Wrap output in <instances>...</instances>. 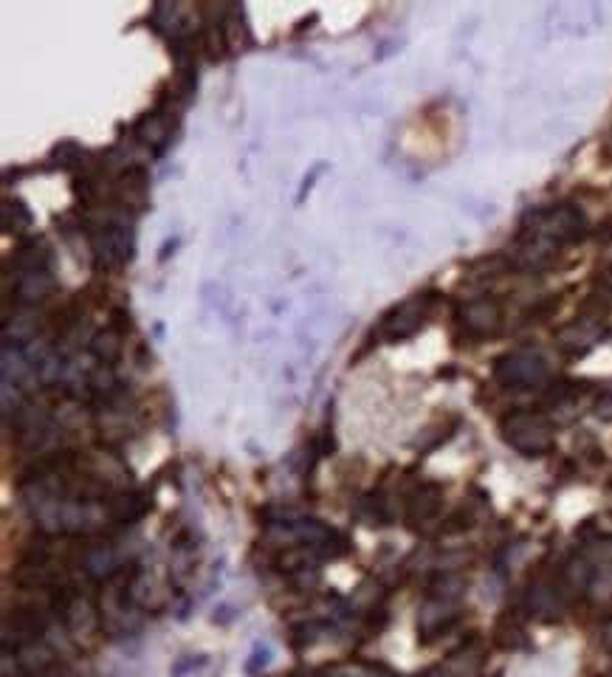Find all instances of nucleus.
<instances>
[{
	"mask_svg": "<svg viewBox=\"0 0 612 677\" xmlns=\"http://www.w3.org/2000/svg\"><path fill=\"white\" fill-rule=\"evenodd\" d=\"M587 232V218L585 212L578 206H553V209H539L531 212L528 220L522 223L520 238L528 240H543L548 246L559 248L568 246V243H576V240L585 238Z\"/></svg>",
	"mask_w": 612,
	"mask_h": 677,
	"instance_id": "obj_1",
	"label": "nucleus"
},
{
	"mask_svg": "<svg viewBox=\"0 0 612 677\" xmlns=\"http://www.w3.org/2000/svg\"><path fill=\"white\" fill-rule=\"evenodd\" d=\"M502 440L511 449H517L525 458H543L553 449V423L543 412H531V409H514L500 421Z\"/></svg>",
	"mask_w": 612,
	"mask_h": 677,
	"instance_id": "obj_2",
	"label": "nucleus"
},
{
	"mask_svg": "<svg viewBox=\"0 0 612 677\" xmlns=\"http://www.w3.org/2000/svg\"><path fill=\"white\" fill-rule=\"evenodd\" d=\"M494 379L508 389L545 387L550 379V367L545 361V356H539V353L514 350L494 361Z\"/></svg>",
	"mask_w": 612,
	"mask_h": 677,
	"instance_id": "obj_3",
	"label": "nucleus"
},
{
	"mask_svg": "<svg viewBox=\"0 0 612 677\" xmlns=\"http://www.w3.org/2000/svg\"><path fill=\"white\" fill-rule=\"evenodd\" d=\"M97 271H119L133 257V232L122 220H107L91 238Z\"/></svg>",
	"mask_w": 612,
	"mask_h": 677,
	"instance_id": "obj_4",
	"label": "nucleus"
},
{
	"mask_svg": "<svg viewBox=\"0 0 612 677\" xmlns=\"http://www.w3.org/2000/svg\"><path fill=\"white\" fill-rule=\"evenodd\" d=\"M432 305H435V294L409 296L407 303L395 305L387 317H384V322L379 324V336L384 342H404V338L416 336L423 324H426Z\"/></svg>",
	"mask_w": 612,
	"mask_h": 677,
	"instance_id": "obj_5",
	"label": "nucleus"
},
{
	"mask_svg": "<svg viewBox=\"0 0 612 677\" xmlns=\"http://www.w3.org/2000/svg\"><path fill=\"white\" fill-rule=\"evenodd\" d=\"M49 621L35 606H14L3 618V652H23L42 641Z\"/></svg>",
	"mask_w": 612,
	"mask_h": 677,
	"instance_id": "obj_6",
	"label": "nucleus"
},
{
	"mask_svg": "<svg viewBox=\"0 0 612 677\" xmlns=\"http://www.w3.org/2000/svg\"><path fill=\"white\" fill-rule=\"evenodd\" d=\"M607 336V324L599 322L592 317H582L573 319L571 324H564L562 331L557 333V345L559 350L568 353V356H585L587 350L604 342Z\"/></svg>",
	"mask_w": 612,
	"mask_h": 677,
	"instance_id": "obj_7",
	"label": "nucleus"
},
{
	"mask_svg": "<svg viewBox=\"0 0 612 677\" xmlns=\"http://www.w3.org/2000/svg\"><path fill=\"white\" fill-rule=\"evenodd\" d=\"M458 324L463 328L466 336L486 338L500 331L502 310L494 299H472L458 310Z\"/></svg>",
	"mask_w": 612,
	"mask_h": 677,
	"instance_id": "obj_8",
	"label": "nucleus"
},
{
	"mask_svg": "<svg viewBox=\"0 0 612 677\" xmlns=\"http://www.w3.org/2000/svg\"><path fill=\"white\" fill-rule=\"evenodd\" d=\"M458 592H432L426 604L421 606V618H418V629H421L423 641H432L437 635L449 629L458 618Z\"/></svg>",
	"mask_w": 612,
	"mask_h": 677,
	"instance_id": "obj_9",
	"label": "nucleus"
},
{
	"mask_svg": "<svg viewBox=\"0 0 612 677\" xmlns=\"http://www.w3.org/2000/svg\"><path fill=\"white\" fill-rule=\"evenodd\" d=\"M116 204L127 212H144L150 206V176L144 167H127L113 183Z\"/></svg>",
	"mask_w": 612,
	"mask_h": 677,
	"instance_id": "obj_10",
	"label": "nucleus"
},
{
	"mask_svg": "<svg viewBox=\"0 0 612 677\" xmlns=\"http://www.w3.org/2000/svg\"><path fill=\"white\" fill-rule=\"evenodd\" d=\"M441 506H444V488L437 483H421L407 497V522L416 528L426 525L441 514Z\"/></svg>",
	"mask_w": 612,
	"mask_h": 677,
	"instance_id": "obj_11",
	"label": "nucleus"
},
{
	"mask_svg": "<svg viewBox=\"0 0 612 677\" xmlns=\"http://www.w3.org/2000/svg\"><path fill=\"white\" fill-rule=\"evenodd\" d=\"M56 289V280L51 271H17L14 274V285H12V296L14 303L21 305H37L42 299H49Z\"/></svg>",
	"mask_w": 612,
	"mask_h": 677,
	"instance_id": "obj_12",
	"label": "nucleus"
},
{
	"mask_svg": "<svg viewBox=\"0 0 612 677\" xmlns=\"http://www.w3.org/2000/svg\"><path fill=\"white\" fill-rule=\"evenodd\" d=\"M150 508H153V497H150V494L122 491L107 502V516H111V522L127 528V525H136L141 516H148Z\"/></svg>",
	"mask_w": 612,
	"mask_h": 677,
	"instance_id": "obj_13",
	"label": "nucleus"
},
{
	"mask_svg": "<svg viewBox=\"0 0 612 677\" xmlns=\"http://www.w3.org/2000/svg\"><path fill=\"white\" fill-rule=\"evenodd\" d=\"M14 274L17 271H51V252L42 240H23L12 254Z\"/></svg>",
	"mask_w": 612,
	"mask_h": 677,
	"instance_id": "obj_14",
	"label": "nucleus"
},
{
	"mask_svg": "<svg viewBox=\"0 0 612 677\" xmlns=\"http://www.w3.org/2000/svg\"><path fill=\"white\" fill-rule=\"evenodd\" d=\"M125 331H119L116 324L105 328V331H99L97 336L91 338V353L97 356L99 365H107L113 367L116 361L122 359V350H125Z\"/></svg>",
	"mask_w": 612,
	"mask_h": 677,
	"instance_id": "obj_15",
	"label": "nucleus"
},
{
	"mask_svg": "<svg viewBox=\"0 0 612 677\" xmlns=\"http://www.w3.org/2000/svg\"><path fill=\"white\" fill-rule=\"evenodd\" d=\"M356 514L367 522V525H390L393 522V506L381 491L365 494L356 506Z\"/></svg>",
	"mask_w": 612,
	"mask_h": 677,
	"instance_id": "obj_16",
	"label": "nucleus"
},
{
	"mask_svg": "<svg viewBox=\"0 0 612 677\" xmlns=\"http://www.w3.org/2000/svg\"><path fill=\"white\" fill-rule=\"evenodd\" d=\"M136 136H139L144 144H155V141H164V144H167L169 141V122L164 119L158 111L148 113V116H144L139 125H136Z\"/></svg>",
	"mask_w": 612,
	"mask_h": 677,
	"instance_id": "obj_17",
	"label": "nucleus"
},
{
	"mask_svg": "<svg viewBox=\"0 0 612 677\" xmlns=\"http://www.w3.org/2000/svg\"><path fill=\"white\" fill-rule=\"evenodd\" d=\"M3 229L7 232H14V234H21L26 232V229H31V212H28V206H23L21 201H3Z\"/></svg>",
	"mask_w": 612,
	"mask_h": 677,
	"instance_id": "obj_18",
	"label": "nucleus"
},
{
	"mask_svg": "<svg viewBox=\"0 0 612 677\" xmlns=\"http://www.w3.org/2000/svg\"><path fill=\"white\" fill-rule=\"evenodd\" d=\"M82 155L85 150L79 148L77 141H60L54 148V153H51V158H54L60 167H77V164L82 162Z\"/></svg>",
	"mask_w": 612,
	"mask_h": 677,
	"instance_id": "obj_19",
	"label": "nucleus"
},
{
	"mask_svg": "<svg viewBox=\"0 0 612 677\" xmlns=\"http://www.w3.org/2000/svg\"><path fill=\"white\" fill-rule=\"evenodd\" d=\"M268 663H271V647H268V643H257L243 669H246V675H257L260 669H266Z\"/></svg>",
	"mask_w": 612,
	"mask_h": 677,
	"instance_id": "obj_20",
	"label": "nucleus"
},
{
	"mask_svg": "<svg viewBox=\"0 0 612 677\" xmlns=\"http://www.w3.org/2000/svg\"><path fill=\"white\" fill-rule=\"evenodd\" d=\"M557 308H559V296H548L545 303H539V305H536V308H531L528 317L534 319V322H543V319H548L550 314H553V310H557Z\"/></svg>",
	"mask_w": 612,
	"mask_h": 677,
	"instance_id": "obj_21",
	"label": "nucleus"
},
{
	"mask_svg": "<svg viewBox=\"0 0 612 677\" xmlns=\"http://www.w3.org/2000/svg\"><path fill=\"white\" fill-rule=\"evenodd\" d=\"M206 663H209V657H181V661H178L176 666H173V675L183 677V675H187V672L201 669V666H206Z\"/></svg>",
	"mask_w": 612,
	"mask_h": 677,
	"instance_id": "obj_22",
	"label": "nucleus"
},
{
	"mask_svg": "<svg viewBox=\"0 0 612 677\" xmlns=\"http://www.w3.org/2000/svg\"><path fill=\"white\" fill-rule=\"evenodd\" d=\"M599 289H601V296H604L607 303L612 305V268H607V271H601Z\"/></svg>",
	"mask_w": 612,
	"mask_h": 677,
	"instance_id": "obj_23",
	"label": "nucleus"
}]
</instances>
